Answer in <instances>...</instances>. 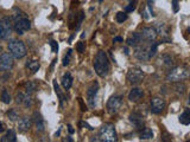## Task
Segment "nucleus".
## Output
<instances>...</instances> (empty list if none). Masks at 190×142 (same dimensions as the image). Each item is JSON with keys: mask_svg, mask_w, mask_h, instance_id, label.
Here are the masks:
<instances>
[{"mask_svg": "<svg viewBox=\"0 0 190 142\" xmlns=\"http://www.w3.org/2000/svg\"><path fill=\"white\" fill-rule=\"evenodd\" d=\"M99 141L103 142H116L118 141V135L115 127L112 123H105L99 130Z\"/></svg>", "mask_w": 190, "mask_h": 142, "instance_id": "4", "label": "nucleus"}, {"mask_svg": "<svg viewBox=\"0 0 190 142\" xmlns=\"http://www.w3.org/2000/svg\"><path fill=\"white\" fill-rule=\"evenodd\" d=\"M143 95H144V92L140 88H132L129 94V99L131 102H138L143 97Z\"/></svg>", "mask_w": 190, "mask_h": 142, "instance_id": "17", "label": "nucleus"}, {"mask_svg": "<svg viewBox=\"0 0 190 142\" xmlns=\"http://www.w3.org/2000/svg\"><path fill=\"white\" fill-rule=\"evenodd\" d=\"M26 67L30 70L32 74H35V72H37L38 69L40 67V64H39L38 60H30V62L26 63Z\"/></svg>", "mask_w": 190, "mask_h": 142, "instance_id": "25", "label": "nucleus"}, {"mask_svg": "<svg viewBox=\"0 0 190 142\" xmlns=\"http://www.w3.org/2000/svg\"><path fill=\"white\" fill-rule=\"evenodd\" d=\"M129 121L136 126L137 128H140L144 124V117L139 112H132L129 115Z\"/></svg>", "mask_w": 190, "mask_h": 142, "instance_id": "19", "label": "nucleus"}, {"mask_svg": "<svg viewBox=\"0 0 190 142\" xmlns=\"http://www.w3.org/2000/svg\"><path fill=\"white\" fill-rule=\"evenodd\" d=\"M126 43H127L129 46H137V45H139L141 43V36H140V33L139 32L131 33V36L126 39Z\"/></svg>", "mask_w": 190, "mask_h": 142, "instance_id": "18", "label": "nucleus"}, {"mask_svg": "<svg viewBox=\"0 0 190 142\" xmlns=\"http://www.w3.org/2000/svg\"><path fill=\"white\" fill-rule=\"evenodd\" d=\"M8 51L13 56V58H17V59H22L27 53L25 44L22 40H18V39H12L8 43Z\"/></svg>", "mask_w": 190, "mask_h": 142, "instance_id": "5", "label": "nucleus"}, {"mask_svg": "<svg viewBox=\"0 0 190 142\" xmlns=\"http://www.w3.org/2000/svg\"><path fill=\"white\" fill-rule=\"evenodd\" d=\"M159 62H162V63H163L164 65H167V67H171V64L174 63L170 55H163V56L159 58Z\"/></svg>", "mask_w": 190, "mask_h": 142, "instance_id": "29", "label": "nucleus"}, {"mask_svg": "<svg viewBox=\"0 0 190 142\" xmlns=\"http://www.w3.org/2000/svg\"><path fill=\"white\" fill-rule=\"evenodd\" d=\"M144 79V72L140 67H131L127 72V81H129V84L132 85H138L143 82Z\"/></svg>", "mask_w": 190, "mask_h": 142, "instance_id": "6", "label": "nucleus"}, {"mask_svg": "<svg viewBox=\"0 0 190 142\" xmlns=\"http://www.w3.org/2000/svg\"><path fill=\"white\" fill-rule=\"evenodd\" d=\"M7 117L11 121H17L19 119V114L15 109H10L7 112Z\"/></svg>", "mask_w": 190, "mask_h": 142, "instance_id": "33", "label": "nucleus"}, {"mask_svg": "<svg viewBox=\"0 0 190 142\" xmlns=\"http://www.w3.org/2000/svg\"><path fill=\"white\" fill-rule=\"evenodd\" d=\"M15 67V58L10 52H2L0 55V72L11 71Z\"/></svg>", "mask_w": 190, "mask_h": 142, "instance_id": "7", "label": "nucleus"}, {"mask_svg": "<svg viewBox=\"0 0 190 142\" xmlns=\"http://www.w3.org/2000/svg\"><path fill=\"white\" fill-rule=\"evenodd\" d=\"M94 70L100 77H106L111 70V63L108 59V56L105 51H99L95 55V58L93 62Z\"/></svg>", "mask_w": 190, "mask_h": 142, "instance_id": "1", "label": "nucleus"}, {"mask_svg": "<svg viewBox=\"0 0 190 142\" xmlns=\"http://www.w3.org/2000/svg\"><path fill=\"white\" fill-rule=\"evenodd\" d=\"M122 104V96L120 95H114L112 97L107 101V112L109 114H116V112L120 110Z\"/></svg>", "mask_w": 190, "mask_h": 142, "instance_id": "9", "label": "nucleus"}, {"mask_svg": "<svg viewBox=\"0 0 190 142\" xmlns=\"http://www.w3.org/2000/svg\"><path fill=\"white\" fill-rule=\"evenodd\" d=\"M37 90V84L35 82H27L26 83V87H25V92L27 94H32Z\"/></svg>", "mask_w": 190, "mask_h": 142, "instance_id": "31", "label": "nucleus"}, {"mask_svg": "<svg viewBox=\"0 0 190 142\" xmlns=\"http://www.w3.org/2000/svg\"><path fill=\"white\" fill-rule=\"evenodd\" d=\"M32 124H33V120L29 116H25L18 122V129L20 133H25V132H29L32 128Z\"/></svg>", "mask_w": 190, "mask_h": 142, "instance_id": "16", "label": "nucleus"}, {"mask_svg": "<svg viewBox=\"0 0 190 142\" xmlns=\"http://www.w3.org/2000/svg\"><path fill=\"white\" fill-rule=\"evenodd\" d=\"M5 129H6L5 123H4V122H0V133H4V132H5Z\"/></svg>", "mask_w": 190, "mask_h": 142, "instance_id": "41", "label": "nucleus"}, {"mask_svg": "<svg viewBox=\"0 0 190 142\" xmlns=\"http://www.w3.org/2000/svg\"><path fill=\"white\" fill-rule=\"evenodd\" d=\"M127 18H129V15H127L126 12H118L116 15H115V20H116V22H119V24H122L124 22H126Z\"/></svg>", "mask_w": 190, "mask_h": 142, "instance_id": "30", "label": "nucleus"}, {"mask_svg": "<svg viewBox=\"0 0 190 142\" xmlns=\"http://www.w3.org/2000/svg\"><path fill=\"white\" fill-rule=\"evenodd\" d=\"M137 2H138V0H133L129 6L125 7V12H126V13H129V12H133V11L136 10V7H137Z\"/></svg>", "mask_w": 190, "mask_h": 142, "instance_id": "34", "label": "nucleus"}, {"mask_svg": "<svg viewBox=\"0 0 190 142\" xmlns=\"http://www.w3.org/2000/svg\"><path fill=\"white\" fill-rule=\"evenodd\" d=\"M152 5H153V0H147V8H149V11H150L151 15L153 17V15H154V12H153V7H152Z\"/></svg>", "mask_w": 190, "mask_h": 142, "instance_id": "38", "label": "nucleus"}, {"mask_svg": "<svg viewBox=\"0 0 190 142\" xmlns=\"http://www.w3.org/2000/svg\"><path fill=\"white\" fill-rule=\"evenodd\" d=\"M0 141L1 142H15L17 141V135H15V130H12V129L7 130L6 134L0 139Z\"/></svg>", "mask_w": 190, "mask_h": 142, "instance_id": "23", "label": "nucleus"}, {"mask_svg": "<svg viewBox=\"0 0 190 142\" xmlns=\"http://www.w3.org/2000/svg\"><path fill=\"white\" fill-rule=\"evenodd\" d=\"M134 57L137 59L141 60V62H147L150 60V56H149V51H147V46H143V45H137V49L134 51Z\"/></svg>", "mask_w": 190, "mask_h": 142, "instance_id": "14", "label": "nucleus"}, {"mask_svg": "<svg viewBox=\"0 0 190 142\" xmlns=\"http://www.w3.org/2000/svg\"><path fill=\"white\" fill-rule=\"evenodd\" d=\"M176 91H177V94L178 95H184L185 94V90H187V87L184 85V83L182 82H176Z\"/></svg>", "mask_w": 190, "mask_h": 142, "instance_id": "32", "label": "nucleus"}, {"mask_svg": "<svg viewBox=\"0 0 190 142\" xmlns=\"http://www.w3.org/2000/svg\"><path fill=\"white\" fill-rule=\"evenodd\" d=\"M0 52H2V47L1 46H0Z\"/></svg>", "mask_w": 190, "mask_h": 142, "instance_id": "46", "label": "nucleus"}, {"mask_svg": "<svg viewBox=\"0 0 190 142\" xmlns=\"http://www.w3.org/2000/svg\"><path fill=\"white\" fill-rule=\"evenodd\" d=\"M115 42H122V38L121 37H115L114 38V43Z\"/></svg>", "mask_w": 190, "mask_h": 142, "instance_id": "44", "label": "nucleus"}, {"mask_svg": "<svg viewBox=\"0 0 190 142\" xmlns=\"http://www.w3.org/2000/svg\"><path fill=\"white\" fill-rule=\"evenodd\" d=\"M78 102H80V105H81V109H82V110H87V109H86V107H84V104H83V101H82V98H78Z\"/></svg>", "mask_w": 190, "mask_h": 142, "instance_id": "42", "label": "nucleus"}, {"mask_svg": "<svg viewBox=\"0 0 190 142\" xmlns=\"http://www.w3.org/2000/svg\"><path fill=\"white\" fill-rule=\"evenodd\" d=\"M76 50H77V52L83 53L84 50H86V43H83L82 40H81V42H78V43L76 44Z\"/></svg>", "mask_w": 190, "mask_h": 142, "instance_id": "36", "label": "nucleus"}, {"mask_svg": "<svg viewBox=\"0 0 190 142\" xmlns=\"http://www.w3.org/2000/svg\"><path fill=\"white\" fill-rule=\"evenodd\" d=\"M179 122L184 124V126H189L190 124V109L189 108H185L184 112L179 115Z\"/></svg>", "mask_w": 190, "mask_h": 142, "instance_id": "22", "label": "nucleus"}, {"mask_svg": "<svg viewBox=\"0 0 190 142\" xmlns=\"http://www.w3.org/2000/svg\"><path fill=\"white\" fill-rule=\"evenodd\" d=\"M33 117H35L33 120H35V123H36V127H37L38 132H44V130H45V126H44V121L42 119L40 114L35 112V114H33Z\"/></svg>", "mask_w": 190, "mask_h": 142, "instance_id": "21", "label": "nucleus"}, {"mask_svg": "<svg viewBox=\"0 0 190 142\" xmlns=\"http://www.w3.org/2000/svg\"><path fill=\"white\" fill-rule=\"evenodd\" d=\"M140 36H141V40H145V42H154L156 38H157V32L154 30V27H151V26H147V27H144L141 32H140Z\"/></svg>", "mask_w": 190, "mask_h": 142, "instance_id": "13", "label": "nucleus"}, {"mask_svg": "<svg viewBox=\"0 0 190 142\" xmlns=\"http://www.w3.org/2000/svg\"><path fill=\"white\" fill-rule=\"evenodd\" d=\"M61 83H62L63 89L65 90V91L70 89L71 85H73V77H71V74H70V72H65L64 75L62 76Z\"/></svg>", "mask_w": 190, "mask_h": 142, "instance_id": "20", "label": "nucleus"}, {"mask_svg": "<svg viewBox=\"0 0 190 142\" xmlns=\"http://www.w3.org/2000/svg\"><path fill=\"white\" fill-rule=\"evenodd\" d=\"M15 102L18 104H23L24 107H31L32 105V97H31V94L27 92H19L15 97Z\"/></svg>", "mask_w": 190, "mask_h": 142, "instance_id": "15", "label": "nucleus"}, {"mask_svg": "<svg viewBox=\"0 0 190 142\" xmlns=\"http://www.w3.org/2000/svg\"><path fill=\"white\" fill-rule=\"evenodd\" d=\"M172 8H174V12H178V11H179L178 0H172Z\"/></svg>", "mask_w": 190, "mask_h": 142, "instance_id": "39", "label": "nucleus"}, {"mask_svg": "<svg viewBox=\"0 0 190 142\" xmlns=\"http://www.w3.org/2000/svg\"><path fill=\"white\" fill-rule=\"evenodd\" d=\"M71 55H73V50H68L67 55H65V56H64V58H63V65H64V67L69 65V63H70V57H71Z\"/></svg>", "mask_w": 190, "mask_h": 142, "instance_id": "35", "label": "nucleus"}, {"mask_svg": "<svg viewBox=\"0 0 190 142\" xmlns=\"http://www.w3.org/2000/svg\"><path fill=\"white\" fill-rule=\"evenodd\" d=\"M124 51H125L126 55H129V50H127V47H125V49H124Z\"/></svg>", "mask_w": 190, "mask_h": 142, "instance_id": "45", "label": "nucleus"}, {"mask_svg": "<svg viewBox=\"0 0 190 142\" xmlns=\"http://www.w3.org/2000/svg\"><path fill=\"white\" fill-rule=\"evenodd\" d=\"M12 25H13V30L15 31V33L19 34V36L25 34V32H27V31L31 29L30 19H29L27 15L24 14V13H20V14L18 13V14H15V18H13Z\"/></svg>", "mask_w": 190, "mask_h": 142, "instance_id": "2", "label": "nucleus"}, {"mask_svg": "<svg viewBox=\"0 0 190 142\" xmlns=\"http://www.w3.org/2000/svg\"><path fill=\"white\" fill-rule=\"evenodd\" d=\"M99 91V83L94 82L87 90V102L91 108H95L96 105V96Z\"/></svg>", "mask_w": 190, "mask_h": 142, "instance_id": "11", "label": "nucleus"}, {"mask_svg": "<svg viewBox=\"0 0 190 142\" xmlns=\"http://www.w3.org/2000/svg\"><path fill=\"white\" fill-rule=\"evenodd\" d=\"M1 101L5 104H10L12 102V97H11V95L7 91V89H2V91H1Z\"/></svg>", "mask_w": 190, "mask_h": 142, "instance_id": "27", "label": "nucleus"}, {"mask_svg": "<svg viewBox=\"0 0 190 142\" xmlns=\"http://www.w3.org/2000/svg\"><path fill=\"white\" fill-rule=\"evenodd\" d=\"M53 89H55V92L57 94V96H58V98H60V104H61V107H63V102L64 101H67V98L64 97V95L62 94L61 89H60V87H58V84H57V82L56 81H53Z\"/></svg>", "mask_w": 190, "mask_h": 142, "instance_id": "26", "label": "nucleus"}, {"mask_svg": "<svg viewBox=\"0 0 190 142\" xmlns=\"http://www.w3.org/2000/svg\"><path fill=\"white\" fill-rule=\"evenodd\" d=\"M12 30H13L12 19L10 17H2L0 19V38L7 39L10 34L12 33Z\"/></svg>", "mask_w": 190, "mask_h": 142, "instance_id": "8", "label": "nucleus"}, {"mask_svg": "<svg viewBox=\"0 0 190 142\" xmlns=\"http://www.w3.org/2000/svg\"><path fill=\"white\" fill-rule=\"evenodd\" d=\"M49 44H50L51 49H53V52L56 53L57 51H58V45H57V43H56L55 40H50V43H49Z\"/></svg>", "mask_w": 190, "mask_h": 142, "instance_id": "37", "label": "nucleus"}, {"mask_svg": "<svg viewBox=\"0 0 190 142\" xmlns=\"http://www.w3.org/2000/svg\"><path fill=\"white\" fill-rule=\"evenodd\" d=\"M154 30L157 32V36L162 37V42H171V39L169 38V36H170V29H169V26L165 22H156Z\"/></svg>", "mask_w": 190, "mask_h": 142, "instance_id": "12", "label": "nucleus"}, {"mask_svg": "<svg viewBox=\"0 0 190 142\" xmlns=\"http://www.w3.org/2000/svg\"><path fill=\"white\" fill-rule=\"evenodd\" d=\"M80 124H81L82 127H86V128H87V129H89V130H94V128L91 127V126H89V124H88L87 122H81Z\"/></svg>", "mask_w": 190, "mask_h": 142, "instance_id": "40", "label": "nucleus"}, {"mask_svg": "<svg viewBox=\"0 0 190 142\" xmlns=\"http://www.w3.org/2000/svg\"><path fill=\"white\" fill-rule=\"evenodd\" d=\"M167 107V102L165 99L162 97H152L151 101H150V110H151L152 114H162L164 112Z\"/></svg>", "mask_w": 190, "mask_h": 142, "instance_id": "10", "label": "nucleus"}, {"mask_svg": "<svg viewBox=\"0 0 190 142\" xmlns=\"http://www.w3.org/2000/svg\"><path fill=\"white\" fill-rule=\"evenodd\" d=\"M160 43H158V42H151L150 43V45L147 46V51H149V56H150V58H152V57H154L156 55H157V51H158V45H159Z\"/></svg>", "mask_w": 190, "mask_h": 142, "instance_id": "24", "label": "nucleus"}, {"mask_svg": "<svg viewBox=\"0 0 190 142\" xmlns=\"http://www.w3.org/2000/svg\"><path fill=\"white\" fill-rule=\"evenodd\" d=\"M189 77V69L188 67H172L167 75V82H183Z\"/></svg>", "mask_w": 190, "mask_h": 142, "instance_id": "3", "label": "nucleus"}, {"mask_svg": "<svg viewBox=\"0 0 190 142\" xmlns=\"http://www.w3.org/2000/svg\"><path fill=\"white\" fill-rule=\"evenodd\" d=\"M152 137H153V133H152L151 129L150 128H144L141 134H140V139L141 140H151Z\"/></svg>", "mask_w": 190, "mask_h": 142, "instance_id": "28", "label": "nucleus"}, {"mask_svg": "<svg viewBox=\"0 0 190 142\" xmlns=\"http://www.w3.org/2000/svg\"><path fill=\"white\" fill-rule=\"evenodd\" d=\"M68 130H69V133H70V134H74V133H75V130H74V128L71 127L70 124H69V126H68Z\"/></svg>", "mask_w": 190, "mask_h": 142, "instance_id": "43", "label": "nucleus"}]
</instances>
